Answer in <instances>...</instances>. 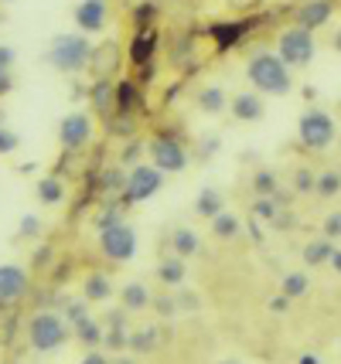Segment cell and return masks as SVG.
<instances>
[{"mask_svg":"<svg viewBox=\"0 0 341 364\" xmlns=\"http://www.w3.org/2000/svg\"><path fill=\"white\" fill-rule=\"evenodd\" d=\"M157 344V331L154 327H144V331L137 333V337H130V348H133V354H147V350Z\"/></svg>","mask_w":341,"mask_h":364,"instance_id":"29","label":"cell"},{"mask_svg":"<svg viewBox=\"0 0 341 364\" xmlns=\"http://www.w3.org/2000/svg\"><path fill=\"white\" fill-rule=\"evenodd\" d=\"M106 17H110L106 0H79L75 4V28L82 34H99L106 28Z\"/></svg>","mask_w":341,"mask_h":364,"instance_id":"10","label":"cell"},{"mask_svg":"<svg viewBox=\"0 0 341 364\" xmlns=\"http://www.w3.org/2000/svg\"><path fill=\"white\" fill-rule=\"evenodd\" d=\"M276 55H280V62L287 65V68H308V65L314 62V55H318V45H314V34L293 24L290 31H283V34H280V45H276Z\"/></svg>","mask_w":341,"mask_h":364,"instance_id":"5","label":"cell"},{"mask_svg":"<svg viewBox=\"0 0 341 364\" xmlns=\"http://www.w3.org/2000/svg\"><path fill=\"white\" fill-rule=\"evenodd\" d=\"M198 109L209 112V116H222L229 109V92L222 85H205L201 92H198Z\"/></svg>","mask_w":341,"mask_h":364,"instance_id":"16","label":"cell"},{"mask_svg":"<svg viewBox=\"0 0 341 364\" xmlns=\"http://www.w3.org/2000/svg\"><path fill=\"white\" fill-rule=\"evenodd\" d=\"M123 222V215H120V211H106V215H103V218H99V232H103V228H113V225H120Z\"/></svg>","mask_w":341,"mask_h":364,"instance_id":"38","label":"cell"},{"mask_svg":"<svg viewBox=\"0 0 341 364\" xmlns=\"http://www.w3.org/2000/svg\"><path fill=\"white\" fill-rule=\"evenodd\" d=\"M113 99H116V89H113V85H110L106 79L93 85V102H96V109L103 112V116H110V112L116 109V106H113Z\"/></svg>","mask_w":341,"mask_h":364,"instance_id":"26","label":"cell"},{"mask_svg":"<svg viewBox=\"0 0 341 364\" xmlns=\"http://www.w3.org/2000/svg\"><path fill=\"white\" fill-rule=\"evenodd\" d=\"M325 238H331V242L341 238V211H331L325 218Z\"/></svg>","mask_w":341,"mask_h":364,"instance_id":"33","label":"cell"},{"mask_svg":"<svg viewBox=\"0 0 341 364\" xmlns=\"http://www.w3.org/2000/svg\"><path fill=\"white\" fill-rule=\"evenodd\" d=\"M17 143H21V140H17L14 129H4V127H0V154H14Z\"/></svg>","mask_w":341,"mask_h":364,"instance_id":"34","label":"cell"},{"mask_svg":"<svg viewBox=\"0 0 341 364\" xmlns=\"http://www.w3.org/2000/svg\"><path fill=\"white\" fill-rule=\"evenodd\" d=\"M82 364H110V358L103 354V350H96V348H89V354L82 358Z\"/></svg>","mask_w":341,"mask_h":364,"instance_id":"40","label":"cell"},{"mask_svg":"<svg viewBox=\"0 0 341 364\" xmlns=\"http://www.w3.org/2000/svg\"><path fill=\"white\" fill-rule=\"evenodd\" d=\"M99 252L110 262H130L137 255V232L123 222L113 225V228H103L99 232Z\"/></svg>","mask_w":341,"mask_h":364,"instance_id":"6","label":"cell"},{"mask_svg":"<svg viewBox=\"0 0 341 364\" xmlns=\"http://www.w3.org/2000/svg\"><path fill=\"white\" fill-rule=\"evenodd\" d=\"M150 303H154V296H150V289H147L144 283H127L120 289V306H123L127 314H144Z\"/></svg>","mask_w":341,"mask_h":364,"instance_id":"14","label":"cell"},{"mask_svg":"<svg viewBox=\"0 0 341 364\" xmlns=\"http://www.w3.org/2000/svg\"><path fill=\"white\" fill-rule=\"evenodd\" d=\"M28 272L21 266H0V303H17L24 293H28Z\"/></svg>","mask_w":341,"mask_h":364,"instance_id":"12","label":"cell"},{"mask_svg":"<svg viewBox=\"0 0 341 364\" xmlns=\"http://www.w3.org/2000/svg\"><path fill=\"white\" fill-rule=\"evenodd\" d=\"M226 211V198H222V191H215V188H205L201 194L195 198V215L198 218H215V215H222Z\"/></svg>","mask_w":341,"mask_h":364,"instance_id":"18","label":"cell"},{"mask_svg":"<svg viewBox=\"0 0 341 364\" xmlns=\"http://www.w3.org/2000/svg\"><path fill=\"white\" fill-rule=\"evenodd\" d=\"M106 344H110L113 350H120V348H127V344H130V337H127V331H123L120 323H113L110 333H106Z\"/></svg>","mask_w":341,"mask_h":364,"instance_id":"32","label":"cell"},{"mask_svg":"<svg viewBox=\"0 0 341 364\" xmlns=\"http://www.w3.org/2000/svg\"><path fill=\"white\" fill-rule=\"evenodd\" d=\"M211 235L222 238V242L239 238L243 235V218H239L236 211H222V215H215V218H211Z\"/></svg>","mask_w":341,"mask_h":364,"instance_id":"17","label":"cell"},{"mask_svg":"<svg viewBox=\"0 0 341 364\" xmlns=\"http://www.w3.org/2000/svg\"><path fill=\"white\" fill-rule=\"evenodd\" d=\"M116 364H133V361H116Z\"/></svg>","mask_w":341,"mask_h":364,"instance_id":"47","label":"cell"},{"mask_svg":"<svg viewBox=\"0 0 341 364\" xmlns=\"http://www.w3.org/2000/svg\"><path fill=\"white\" fill-rule=\"evenodd\" d=\"M335 14V4L331 0H308L300 11H297V28L304 31H314V28H325Z\"/></svg>","mask_w":341,"mask_h":364,"instance_id":"13","label":"cell"},{"mask_svg":"<svg viewBox=\"0 0 341 364\" xmlns=\"http://www.w3.org/2000/svg\"><path fill=\"white\" fill-rule=\"evenodd\" d=\"M133 102H137V92H133V82H120L116 85V112H133Z\"/></svg>","mask_w":341,"mask_h":364,"instance_id":"28","label":"cell"},{"mask_svg":"<svg viewBox=\"0 0 341 364\" xmlns=\"http://www.w3.org/2000/svg\"><path fill=\"white\" fill-rule=\"evenodd\" d=\"M236 4H263V0H236Z\"/></svg>","mask_w":341,"mask_h":364,"instance_id":"44","label":"cell"},{"mask_svg":"<svg viewBox=\"0 0 341 364\" xmlns=\"http://www.w3.org/2000/svg\"><path fill=\"white\" fill-rule=\"evenodd\" d=\"M297 136L300 146L308 150H327L331 143L338 140V127H335V116L325 109H308L297 123Z\"/></svg>","mask_w":341,"mask_h":364,"instance_id":"4","label":"cell"},{"mask_svg":"<svg viewBox=\"0 0 341 364\" xmlns=\"http://www.w3.org/2000/svg\"><path fill=\"white\" fill-rule=\"evenodd\" d=\"M327 266H335V269L341 272V252H338V249H335V252H331V262H327Z\"/></svg>","mask_w":341,"mask_h":364,"instance_id":"41","label":"cell"},{"mask_svg":"<svg viewBox=\"0 0 341 364\" xmlns=\"http://www.w3.org/2000/svg\"><path fill=\"white\" fill-rule=\"evenodd\" d=\"M68 333H72L68 320L58 317V314H48V310H45V314H34L31 323H28V341H31V348L41 350V354L58 350L68 341Z\"/></svg>","mask_w":341,"mask_h":364,"instance_id":"3","label":"cell"},{"mask_svg":"<svg viewBox=\"0 0 341 364\" xmlns=\"http://www.w3.org/2000/svg\"><path fill=\"white\" fill-rule=\"evenodd\" d=\"M198 249H201V238H198L195 228L178 225V228L171 232V252L178 255V259H192V255H198Z\"/></svg>","mask_w":341,"mask_h":364,"instance_id":"15","label":"cell"},{"mask_svg":"<svg viewBox=\"0 0 341 364\" xmlns=\"http://www.w3.org/2000/svg\"><path fill=\"white\" fill-rule=\"evenodd\" d=\"M147 154H150V164L157 171H164V174H181L188 167V150L174 136H154L150 146H147Z\"/></svg>","mask_w":341,"mask_h":364,"instance_id":"8","label":"cell"},{"mask_svg":"<svg viewBox=\"0 0 341 364\" xmlns=\"http://www.w3.org/2000/svg\"><path fill=\"white\" fill-rule=\"evenodd\" d=\"M314 191H318V198H338L341 194V174L338 171H321V174L314 177Z\"/></svg>","mask_w":341,"mask_h":364,"instance_id":"24","label":"cell"},{"mask_svg":"<svg viewBox=\"0 0 341 364\" xmlns=\"http://www.w3.org/2000/svg\"><path fill=\"white\" fill-rule=\"evenodd\" d=\"M256 215H260V218H266V222H270V218H276L273 198H260V201H256Z\"/></svg>","mask_w":341,"mask_h":364,"instance_id":"35","label":"cell"},{"mask_svg":"<svg viewBox=\"0 0 341 364\" xmlns=\"http://www.w3.org/2000/svg\"><path fill=\"white\" fill-rule=\"evenodd\" d=\"M335 143H338V154H341V136H338V140H335Z\"/></svg>","mask_w":341,"mask_h":364,"instance_id":"46","label":"cell"},{"mask_svg":"<svg viewBox=\"0 0 341 364\" xmlns=\"http://www.w3.org/2000/svg\"><path fill=\"white\" fill-rule=\"evenodd\" d=\"M335 51H338V55H341V31L335 34Z\"/></svg>","mask_w":341,"mask_h":364,"instance_id":"42","label":"cell"},{"mask_svg":"<svg viewBox=\"0 0 341 364\" xmlns=\"http://www.w3.org/2000/svg\"><path fill=\"white\" fill-rule=\"evenodd\" d=\"M253 188H256L260 198H273L276 194V177L270 174V171H260V174L253 177Z\"/></svg>","mask_w":341,"mask_h":364,"instance_id":"30","label":"cell"},{"mask_svg":"<svg viewBox=\"0 0 341 364\" xmlns=\"http://www.w3.org/2000/svg\"><path fill=\"white\" fill-rule=\"evenodd\" d=\"M184 276H188V269H184V259H178V255L164 259L161 266H157V279H161L164 286H181Z\"/></svg>","mask_w":341,"mask_h":364,"instance_id":"22","label":"cell"},{"mask_svg":"<svg viewBox=\"0 0 341 364\" xmlns=\"http://www.w3.org/2000/svg\"><path fill=\"white\" fill-rule=\"evenodd\" d=\"M246 79H249V85L260 95H290L293 89L290 68L280 62V55H270V51H260V55L249 58Z\"/></svg>","mask_w":341,"mask_h":364,"instance_id":"1","label":"cell"},{"mask_svg":"<svg viewBox=\"0 0 341 364\" xmlns=\"http://www.w3.org/2000/svg\"><path fill=\"white\" fill-rule=\"evenodd\" d=\"M14 62H17L14 48H11V45H0V68H14Z\"/></svg>","mask_w":341,"mask_h":364,"instance_id":"37","label":"cell"},{"mask_svg":"<svg viewBox=\"0 0 341 364\" xmlns=\"http://www.w3.org/2000/svg\"><path fill=\"white\" fill-rule=\"evenodd\" d=\"M314 171H310V167H300V171H297V174H293V191H297V194H314Z\"/></svg>","mask_w":341,"mask_h":364,"instance_id":"31","label":"cell"},{"mask_svg":"<svg viewBox=\"0 0 341 364\" xmlns=\"http://www.w3.org/2000/svg\"><path fill=\"white\" fill-rule=\"evenodd\" d=\"M38 232H41V218L24 215V222H21V235H38Z\"/></svg>","mask_w":341,"mask_h":364,"instance_id":"36","label":"cell"},{"mask_svg":"<svg viewBox=\"0 0 341 364\" xmlns=\"http://www.w3.org/2000/svg\"><path fill=\"white\" fill-rule=\"evenodd\" d=\"M58 140H62L65 150L85 146V143L93 140V119L85 112H68L65 119H62V127H58Z\"/></svg>","mask_w":341,"mask_h":364,"instance_id":"9","label":"cell"},{"mask_svg":"<svg viewBox=\"0 0 341 364\" xmlns=\"http://www.w3.org/2000/svg\"><path fill=\"white\" fill-rule=\"evenodd\" d=\"M338 245L331 242V238H314V242H308L304 245V266H327L331 262V252H335Z\"/></svg>","mask_w":341,"mask_h":364,"instance_id":"19","label":"cell"},{"mask_svg":"<svg viewBox=\"0 0 341 364\" xmlns=\"http://www.w3.org/2000/svg\"><path fill=\"white\" fill-rule=\"evenodd\" d=\"M14 89V75H11V68H0V95H7Z\"/></svg>","mask_w":341,"mask_h":364,"instance_id":"39","label":"cell"},{"mask_svg":"<svg viewBox=\"0 0 341 364\" xmlns=\"http://www.w3.org/2000/svg\"><path fill=\"white\" fill-rule=\"evenodd\" d=\"M150 55H154V31H140V34H137V41L130 45L133 65H144Z\"/></svg>","mask_w":341,"mask_h":364,"instance_id":"27","label":"cell"},{"mask_svg":"<svg viewBox=\"0 0 341 364\" xmlns=\"http://www.w3.org/2000/svg\"><path fill=\"white\" fill-rule=\"evenodd\" d=\"M219 364H239V361H232V358H229V361H219Z\"/></svg>","mask_w":341,"mask_h":364,"instance_id":"45","label":"cell"},{"mask_svg":"<svg viewBox=\"0 0 341 364\" xmlns=\"http://www.w3.org/2000/svg\"><path fill=\"white\" fill-rule=\"evenodd\" d=\"M300 364H318V358H300Z\"/></svg>","mask_w":341,"mask_h":364,"instance_id":"43","label":"cell"},{"mask_svg":"<svg viewBox=\"0 0 341 364\" xmlns=\"http://www.w3.org/2000/svg\"><path fill=\"white\" fill-rule=\"evenodd\" d=\"M38 201L41 205H62L65 201V184H62V177H41L38 181Z\"/></svg>","mask_w":341,"mask_h":364,"instance_id":"21","label":"cell"},{"mask_svg":"<svg viewBox=\"0 0 341 364\" xmlns=\"http://www.w3.org/2000/svg\"><path fill=\"white\" fill-rule=\"evenodd\" d=\"M164 188V171H157L154 164H137L130 174H127V184H123V198L127 201H150L157 191Z\"/></svg>","mask_w":341,"mask_h":364,"instance_id":"7","label":"cell"},{"mask_svg":"<svg viewBox=\"0 0 341 364\" xmlns=\"http://www.w3.org/2000/svg\"><path fill=\"white\" fill-rule=\"evenodd\" d=\"M48 65L65 72V75H79L82 68L93 65V45L82 31L75 34H58L48 48Z\"/></svg>","mask_w":341,"mask_h":364,"instance_id":"2","label":"cell"},{"mask_svg":"<svg viewBox=\"0 0 341 364\" xmlns=\"http://www.w3.org/2000/svg\"><path fill=\"white\" fill-rule=\"evenodd\" d=\"M229 112H232V119H239V123H260L263 116H266V106H263L260 92H239L229 99Z\"/></svg>","mask_w":341,"mask_h":364,"instance_id":"11","label":"cell"},{"mask_svg":"<svg viewBox=\"0 0 341 364\" xmlns=\"http://www.w3.org/2000/svg\"><path fill=\"white\" fill-rule=\"evenodd\" d=\"M308 286H310L308 272H287L283 283H280V293H283L287 300H300V296L308 293Z\"/></svg>","mask_w":341,"mask_h":364,"instance_id":"23","label":"cell"},{"mask_svg":"<svg viewBox=\"0 0 341 364\" xmlns=\"http://www.w3.org/2000/svg\"><path fill=\"white\" fill-rule=\"evenodd\" d=\"M110 296H113L110 276H106V272H93V276L85 279V303H106Z\"/></svg>","mask_w":341,"mask_h":364,"instance_id":"20","label":"cell"},{"mask_svg":"<svg viewBox=\"0 0 341 364\" xmlns=\"http://www.w3.org/2000/svg\"><path fill=\"white\" fill-rule=\"evenodd\" d=\"M338 112H341V95H338Z\"/></svg>","mask_w":341,"mask_h":364,"instance_id":"48","label":"cell"},{"mask_svg":"<svg viewBox=\"0 0 341 364\" xmlns=\"http://www.w3.org/2000/svg\"><path fill=\"white\" fill-rule=\"evenodd\" d=\"M72 333L79 337L85 348H96L99 341H103V327H99L96 320H89V317L79 320V323H72Z\"/></svg>","mask_w":341,"mask_h":364,"instance_id":"25","label":"cell"}]
</instances>
